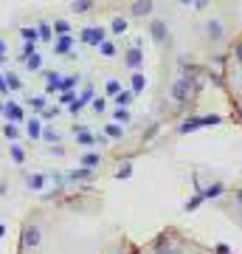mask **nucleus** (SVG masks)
<instances>
[{
  "instance_id": "obj_3",
  "label": "nucleus",
  "mask_w": 242,
  "mask_h": 254,
  "mask_svg": "<svg viewBox=\"0 0 242 254\" xmlns=\"http://www.w3.org/2000/svg\"><path fill=\"white\" fill-rule=\"evenodd\" d=\"M220 91H223L228 110L237 125H242V26L234 31L225 46L220 48Z\"/></svg>"
},
{
  "instance_id": "obj_4",
  "label": "nucleus",
  "mask_w": 242,
  "mask_h": 254,
  "mask_svg": "<svg viewBox=\"0 0 242 254\" xmlns=\"http://www.w3.org/2000/svg\"><path fill=\"white\" fill-rule=\"evenodd\" d=\"M133 254H237L225 246L203 243L178 226H163L149 240L133 246Z\"/></svg>"
},
{
  "instance_id": "obj_1",
  "label": "nucleus",
  "mask_w": 242,
  "mask_h": 254,
  "mask_svg": "<svg viewBox=\"0 0 242 254\" xmlns=\"http://www.w3.org/2000/svg\"><path fill=\"white\" fill-rule=\"evenodd\" d=\"M169 31L118 6L0 31V164L37 203L93 190L186 105Z\"/></svg>"
},
{
  "instance_id": "obj_2",
  "label": "nucleus",
  "mask_w": 242,
  "mask_h": 254,
  "mask_svg": "<svg viewBox=\"0 0 242 254\" xmlns=\"http://www.w3.org/2000/svg\"><path fill=\"white\" fill-rule=\"evenodd\" d=\"M135 240L96 190L40 200L17 226L11 254H133Z\"/></svg>"
},
{
  "instance_id": "obj_5",
  "label": "nucleus",
  "mask_w": 242,
  "mask_h": 254,
  "mask_svg": "<svg viewBox=\"0 0 242 254\" xmlns=\"http://www.w3.org/2000/svg\"><path fill=\"white\" fill-rule=\"evenodd\" d=\"M220 206H223V212L237 223V226H242V167L237 170L234 181L228 184V187H223Z\"/></svg>"
}]
</instances>
